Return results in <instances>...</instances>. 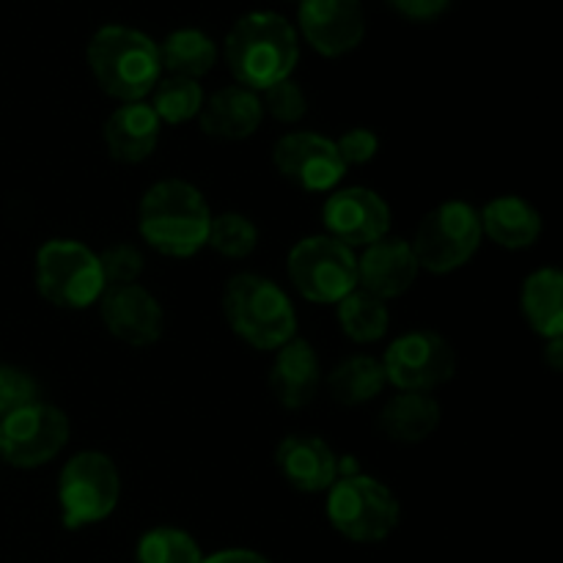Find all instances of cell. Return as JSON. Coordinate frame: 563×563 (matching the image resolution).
<instances>
[{
	"label": "cell",
	"mask_w": 563,
	"mask_h": 563,
	"mask_svg": "<svg viewBox=\"0 0 563 563\" xmlns=\"http://www.w3.org/2000/svg\"><path fill=\"white\" fill-rule=\"evenodd\" d=\"M212 209L196 185L163 179L143 192L137 203V231L163 256L190 258L207 247Z\"/></svg>",
	"instance_id": "6da1fadb"
},
{
	"label": "cell",
	"mask_w": 563,
	"mask_h": 563,
	"mask_svg": "<svg viewBox=\"0 0 563 563\" xmlns=\"http://www.w3.org/2000/svg\"><path fill=\"white\" fill-rule=\"evenodd\" d=\"M225 64L236 77V86L264 91L286 80L300 60L297 31L273 11H251L240 16L225 36Z\"/></svg>",
	"instance_id": "7a4b0ae2"
},
{
	"label": "cell",
	"mask_w": 563,
	"mask_h": 563,
	"mask_svg": "<svg viewBox=\"0 0 563 563\" xmlns=\"http://www.w3.org/2000/svg\"><path fill=\"white\" fill-rule=\"evenodd\" d=\"M88 66L99 88L121 104L143 102L163 77L157 42L126 25H102L93 33Z\"/></svg>",
	"instance_id": "3957f363"
},
{
	"label": "cell",
	"mask_w": 563,
	"mask_h": 563,
	"mask_svg": "<svg viewBox=\"0 0 563 563\" xmlns=\"http://www.w3.org/2000/svg\"><path fill=\"white\" fill-rule=\"evenodd\" d=\"M223 313L229 328L253 350L275 352L297 335V313L289 295L264 275L240 273L229 278Z\"/></svg>",
	"instance_id": "277c9868"
},
{
	"label": "cell",
	"mask_w": 563,
	"mask_h": 563,
	"mask_svg": "<svg viewBox=\"0 0 563 563\" xmlns=\"http://www.w3.org/2000/svg\"><path fill=\"white\" fill-rule=\"evenodd\" d=\"M328 520L344 539L377 544L399 528V498L374 476H339L328 489Z\"/></svg>",
	"instance_id": "5b68a950"
},
{
	"label": "cell",
	"mask_w": 563,
	"mask_h": 563,
	"mask_svg": "<svg viewBox=\"0 0 563 563\" xmlns=\"http://www.w3.org/2000/svg\"><path fill=\"white\" fill-rule=\"evenodd\" d=\"M36 289L49 306L82 311L104 291L99 256L77 240H49L36 251Z\"/></svg>",
	"instance_id": "8992f818"
},
{
	"label": "cell",
	"mask_w": 563,
	"mask_h": 563,
	"mask_svg": "<svg viewBox=\"0 0 563 563\" xmlns=\"http://www.w3.org/2000/svg\"><path fill=\"white\" fill-rule=\"evenodd\" d=\"M121 498V473L102 451H80L64 465L58 478L60 522L69 531L108 520Z\"/></svg>",
	"instance_id": "52a82bcc"
},
{
	"label": "cell",
	"mask_w": 563,
	"mask_h": 563,
	"mask_svg": "<svg viewBox=\"0 0 563 563\" xmlns=\"http://www.w3.org/2000/svg\"><path fill=\"white\" fill-rule=\"evenodd\" d=\"M482 236L478 209L462 198H454L434 207L421 220L410 245L418 267L432 275H449L476 256Z\"/></svg>",
	"instance_id": "ba28073f"
},
{
	"label": "cell",
	"mask_w": 563,
	"mask_h": 563,
	"mask_svg": "<svg viewBox=\"0 0 563 563\" xmlns=\"http://www.w3.org/2000/svg\"><path fill=\"white\" fill-rule=\"evenodd\" d=\"M286 269L295 289L308 302L335 306L357 289V256L328 234H313L297 242L286 258Z\"/></svg>",
	"instance_id": "9c48e42d"
},
{
	"label": "cell",
	"mask_w": 563,
	"mask_h": 563,
	"mask_svg": "<svg viewBox=\"0 0 563 563\" xmlns=\"http://www.w3.org/2000/svg\"><path fill=\"white\" fill-rule=\"evenodd\" d=\"M69 443V418L47 401H33L0 418V460L11 467H42Z\"/></svg>",
	"instance_id": "30bf717a"
},
{
	"label": "cell",
	"mask_w": 563,
	"mask_h": 563,
	"mask_svg": "<svg viewBox=\"0 0 563 563\" xmlns=\"http://www.w3.org/2000/svg\"><path fill=\"white\" fill-rule=\"evenodd\" d=\"M385 379L396 390L432 394L456 374V350L445 335L432 330H410L390 341L383 355Z\"/></svg>",
	"instance_id": "8fae6325"
},
{
	"label": "cell",
	"mask_w": 563,
	"mask_h": 563,
	"mask_svg": "<svg viewBox=\"0 0 563 563\" xmlns=\"http://www.w3.org/2000/svg\"><path fill=\"white\" fill-rule=\"evenodd\" d=\"M273 165L284 179L308 192H328L344 179L346 165L333 137L317 132H289L273 148Z\"/></svg>",
	"instance_id": "7c38bea8"
},
{
	"label": "cell",
	"mask_w": 563,
	"mask_h": 563,
	"mask_svg": "<svg viewBox=\"0 0 563 563\" xmlns=\"http://www.w3.org/2000/svg\"><path fill=\"white\" fill-rule=\"evenodd\" d=\"M322 223L328 236L355 251L388 236L390 207L377 190L344 187L328 196L322 207Z\"/></svg>",
	"instance_id": "4fadbf2b"
},
{
	"label": "cell",
	"mask_w": 563,
	"mask_h": 563,
	"mask_svg": "<svg viewBox=\"0 0 563 563\" xmlns=\"http://www.w3.org/2000/svg\"><path fill=\"white\" fill-rule=\"evenodd\" d=\"M99 313L108 333L126 346H152L163 335V308L141 284L104 286Z\"/></svg>",
	"instance_id": "5bb4252c"
},
{
	"label": "cell",
	"mask_w": 563,
	"mask_h": 563,
	"mask_svg": "<svg viewBox=\"0 0 563 563\" xmlns=\"http://www.w3.org/2000/svg\"><path fill=\"white\" fill-rule=\"evenodd\" d=\"M300 31L324 58L352 53L366 36L361 0H300Z\"/></svg>",
	"instance_id": "9a60e30c"
},
{
	"label": "cell",
	"mask_w": 563,
	"mask_h": 563,
	"mask_svg": "<svg viewBox=\"0 0 563 563\" xmlns=\"http://www.w3.org/2000/svg\"><path fill=\"white\" fill-rule=\"evenodd\" d=\"M418 273L421 267H418L412 245L399 236H383L363 247L357 256V289L385 302L405 295L416 284Z\"/></svg>",
	"instance_id": "2e32d148"
},
{
	"label": "cell",
	"mask_w": 563,
	"mask_h": 563,
	"mask_svg": "<svg viewBox=\"0 0 563 563\" xmlns=\"http://www.w3.org/2000/svg\"><path fill=\"white\" fill-rule=\"evenodd\" d=\"M275 465L300 493H328L339 478V456L317 434H289L280 440Z\"/></svg>",
	"instance_id": "e0dca14e"
},
{
	"label": "cell",
	"mask_w": 563,
	"mask_h": 563,
	"mask_svg": "<svg viewBox=\"0 0 563 563\" xmlns=\"http://www.w3.org/2000/svg\"><path fill=\"white\" fill-rule=\"evenodd\" d=\"M322 383V368H319L317 350L311 341L295 339L275 350L273 368H269V390L286 410H302L317 396Z\"/></svg>",
	"instance_id": "ac0fdd59"
},
{
	"label": "cell",
	"mask_w": 563,
	"mask_h": 563,
	"mask_svg": "<svg viewBox=\"0 0 563 563\" xmlns=\"http://www.w3.org/2000/svg\"><path fill=\"white\" fill-rule=\"evenodd\" d=\"M159 119L148 102H124L108 115L102 126L108 154L119 163L135 165L152 157L159 141Z\"/></svg>",
	"instance_id": "d6986e66"
},
{
	"label": "cell",
	"mask_w": 563,
	"mask_h": 563,
	"mask_svg": "<svg viewBox=\"0 0 563 563\" xmlns=\"http://www.w3.org/2000/svg\"><path fill=\"white\" fill-rule=\"evenodd\" d=\"M201 130L220 141H242L262 126L264 108L256 91L245 86H225L212 97H203Z\"/></svg>",
	"instance_id": "ffe728a7"
},
{
	"label": "cell",
	"mask_w": 563,
	"mask_h": 563,
	"mask_svg": "<svg viewBox=\"0 0 563 563\" xmlns=\"http://www.w3.org/2000/svg\"><path fill=\"white\" fill-rule=\"evenodd\" d=\"M478 220H482V234L509 251L537 245L544 229L539 209L520 196L493 198L484 203V209H478Z\"/></svg>",
	"instance_id": "44dd1931"
},
{
	"label": "cell",
	"mask_w": 563,
	"mask_h": 563,
	"mask_svg": "<svg viewBox=\"0 0 563 563\" xmlns=\"http://www.w3.org/2000/svg\"><path fill=\"white\" fill-rule=\"evenodd\" d=\"M440 401L432 394H407L399 390L379 410V429L394 443H423L440 427Z\"/></svg>",
	"instance_id": "7402d4cb"
},
{
	"label": "cell",
	"mask_w": 563,
	"mask_h": 563,
	"mask_svg": "<svg viewBox=\"0 0 563 563\" xmlns=\"http://www.w3.org/2000/svg\"><path fill=\"white\" fill-rule=\"evenodd\" d=\"M522 313L542 339H563V275L555 267L531 273L522 284Z\"/></svg>",
	"instance_id": "603a6c76"
},
{
	"label": "cell",
	"mask_w": 563,
	"mask_h": 563,
	"mask_svg": "<svg viewBox=\"0 0 563 563\" xmlns=\"http://www.w3.org/2000/svg\"><path fill=\"white\" fill-rule=\"evenodd\" d=\"M159 49V64L168 69L174 77H190V80H201L209 75L218 60V47L212 38L198 27H179V31L168 33Z\"/></svg>",
	"instance_id": "cb8c5ba5"
},
{
	"label": "cell",
	"mask_w": 563,
	"mask_h": 563,
	"mask_svg": "<svg viewBox=\"0 0 563 563\" xmlns=\"http://www.w3.org/2000/svg\"><path fill=\"white\" fill-rule=\"evenodd\" d=\"M385 368L372 355H350L328 374V390L339 405L355 407L377 399L385 390Z\"/></svg>",
	"instance_id": "d4e9b609"
},
{
	"label": "cell",
	"mask_w": 563,
	"mask_h": 563,
	"mask_svg": "<svg viewBox=\"0 0 563 563\" xmlns=\"http://www.w3.org/2000/svg\"><path fill=\"white\" fill-rule=\"evenodd\" d=\"M339 324L355 344H374L385 339L390 328L388 302L368 295L363 289H352L344 300L335 302Z\"/></svg>",
	"instance_id": "484cf974"
},
{
	"label": "cell",
	"mask_w": 563,
	"mask_h": 563,
	"mask_svg": "<svg viewBox=\"0 0 563 563\" xmlns=\"http://www.w3.org/2000/svg\"><path fill=\"white\" fill-rule=\"evenodd\" d=\"M203 88L190 77H159L154 86L152 110L157 113L159 124H185L201 113Z\"/></svg>",
	"instance_id": "4316f807"
},
{
	"label": "cell",
	"mask_w": 563,
	"mask_h": 563,
	"mask_svg": "<svg viewBox=\"0 0 563 563\" xmlns=\"http://www.w3.org/2000/svg\"><path fill=\"white\" fill-rule=\"evenodd\" d=\"M137 563H201L203 553L196 539L174 526H157L137 539Z\"/></svg>",
	"instance_id": "83f0119b"
},
{
	"label": "cell",
	"mask_w": 563,
	"mask_h": 563,
	"mask_svg": "<svg viewBox=\"0 0 563 563\" xmlns=\"http://www.w3.org/2000/svg\"><path fill=\"white\" fill-rule=\"evenodd\" d=\"M207 245L225 258H247L258 245V229L240 212L214 214L209 223Z\"/></svg>",
	"instance_id": "f1b7e54d"
},
{
	"label": "cell",
	"mask_w": 563,
	"mask_h": 563,
	"mask_svg": "<svg viewBox=\"0 0 563 563\" xmlns=\"http://www.w3.org/2000/svg\"><path fill=\"white\" fill-rule=\"evenodd\" d=\"M258 99H262L264 113L273 115V119L280 121V124H295V121H300L308 110L306 91H302L291 77L264 88Z\"/></svg>",
	"instance_id": "f546056e"
},
{
	"label": "cell",
	"mask_w": 563,
	"mask_h": 563,
	"mask_svg": "<svg viewBox=\"0 0 563 563\" xmlns=\"http://www.w3.org/2000/svg\"><path fill=\"white\" fill-rule=\"evenodd\" d=\"M38 401V383L16 366H0V418Z\"/></svg>",
	"instance_id": "4dcf8cb0"
},
{
	"label": "cell",
	"mask_w": 563,
	"mask_h": 563,
	"mask_svg": "<svg viewBox=\"0 0 563 563\" xmlns=\"http://www.w3.org/2000/svg\"><path fill=\"white\" fill-rule=\"evenodd\" d=\"M99 267H102L104 286H126L137 284L143 273V256L137 247L132 245H110L99 256Z\"/></svg>",
	"instance_id": "1f68e13d"
},
{
	"label": "cell",
	"mask_w": 563,
	"mask_h": 563,
	"mask_svg": "<svg viewBox=\"0 0 563 563\" xmlns=\"http://www.w3.org/2000/svg\"><path fill=\"white\" fill-rule=\"evenodd\" d=\"M335 148H339L344 165H366L377 157L379 152V137L374 130L366 126H355V130H346L344 135L335 137Z\"/></svg>",
	"instance_id": "d6a6232c"
},
{
	"label": "cell",
	"mask_w": 563,
	"mask_h": 563,
	"mask_svg": "<svg viewBox=\"0 0 563 563\" xmlns=\"http://www.w3.org/2000/svg\"><path fill=\"white\" fill-rule=\"evenodd\" d=\"M401 16L412 22H429V20H438L449 11L451 0H388Z\"/></svg>",
	"instance_id": "836d02e7"
},
{
	"label": "cell",
	"mask_w": 563,
	"mask_h": 563,
	"mask_svg": "<svg viewBox=\"0 0 563 563\" xmlns=\"http://www.w3.org/2000/svg\"><path fill=\"white\" fill-rule=\"evenodd\" d=\"M201 563H273V561L264 559V555L256 553V550L231 548V550H220V553L207 555Z\"/></svg>",
	"instance_id": "e575fe53"
},
{
	"label": "cell",
	"mask_w": 563,
	"mask_h": 563,
	"mask_svg": "<svg viewBox=\"0 0 563 563\" xmlns=\"http://www.w3.org/2000/svg\"><path fill=\"white\" fill-rule=\"evenodd\" d=\"M544 361L553 372H563V339H550L544 350Z\"/></svg>",
	"instance_id": "d590c367"
}]
</instances>
